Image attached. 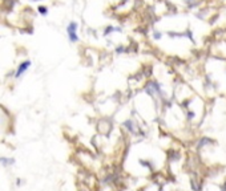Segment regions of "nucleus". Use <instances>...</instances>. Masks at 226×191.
I'll use <instances>...</instances> for the list:
<instances>
[{
    "instance_id": "obj_1",
    "label": "nucleus",
    "mask_w": 226,
    "mask_h": 191,
    "mask_svg": "<svg viewBox=\"0 0 226 191\" xmlns=\"http://www.w3.org/2000/svg\"><path fill=\"white\" fill-rule=\"evenodd\" d=\"M65 33H67V39L71 44H77L80 40L79 36V23L75 20H71L65 27Z\"/></svg>"
},
{
    "instance_id": "obj_2",
    "label": "nucleus",
    "mask_w": 226,
    "mask_h": 191,
    "mask_svg": "<svg viewBox=\"0 0 226 191\" xmlns=\"http://www.w3.org/2000/svg\"><path fill=\"white\" fill-rule=\"evenodd\" d=\"M31 65H32V61L31 60H24V61H22L19 64V66H18V69H16V72H15V77L16 78H20L22 76H24L28 72V69L31 68Z\"/></svg>"
},
{
    "instance_id": "obj_3",
    "label": "nucleus",
    "mask_w": 226,
    "mask_h": 191,
    "mask_svg": "<svg viewBox=\"0 0 226 191\" xmlns=\"http://www.w3.org/2000/svg\"><path fill=\"white\" fill-rule=\"evenodd\" d=\"M37 10H39V14L40 15H43V16H47L48 15V7L47 6H40Z\"/></svg>"
}]
</instances>
